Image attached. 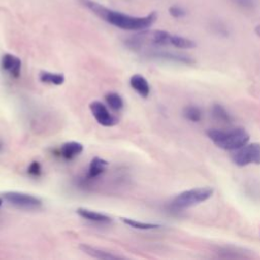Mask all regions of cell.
Masks as SVG:
<instances>
[{"instance_id": "8fae6325", "label": "cell", "mask_w": 260, "mask_h": 260, "mask_svg": "<svg viewBox=\"0 0 260 260\" xmlns=\"http://www.w3.org/2000/svg\"><path fill=\"white\" fill-rule=\"evenodd\" d=\"M130 86L142 98H147L149 95V83L147 79L140 74H134L130 77Z\"/></svg>"}, {"instance_id": "44dd1931", "label": "cell", "mask_w": 260, "mask_h": 260, "mask_svg": "<svg viewBox=\"0 0 260 260\" xmlns=\"http://www.w3.org/2000/svg\"><path fill=\"white\" fill-rule=\"evenodd\" d=\"M169 12H170V14L172 16H174L176 18H180V17H182V16H184L186 14V11L182 7L177 6V5H174V6L170 7L169 8Z\"/></svg>"}, {"instance_id": "cb8c5ba5", "label": "cell", "mask_w": 260, "mask_h": 260, "mask_svg": "<svg viewBox=\"0 0 260 260\" xmlns=\"http://www.w3.org/2000/svg\"><path fill=\"white\" fill-rule=\"evenodd\" d=\"M2 147H3V143H2V142H1V140H0V151H1Z\"/></svg>"}, {"instance_id": "52a82bcc", "label": "cell", "mask_w": 260, "mask_h": 260, "mask_svg": "<svg viewBox=\"0 0 260 260\" xmlns=\"http://www.w3.org/2000/svg\"><path fill=\"white\" fill-rule=\"evenodd\" d=\"M1 68L3 71L8 73L11 77L17 78L20 75L21 61L18 57L6 53L1 58Z\"/></svg>"}, {"instance_id": "d6986e66", "label": "cell", "mask_w": 260, "mask_h": 260, "mask_svg": "<svg viewBox=\"0 0 260 260\" xmlns=\"http://www.w3.org/2000/svg\"><path fill=\"white\" fill-rule=\"evenodd\" d=\"M184 117L191 122H199L202 117V113L198 107L195 106H187L183 111Z\"/></svg>"}, {"instance_id": "7402d4cb", "label": "cell", "mask_w": 260, "mask_h": 260, "mask_svg": "<svg viewBox=\"0 0 260 260\" xmlns=\"http://www.w3.org/2000/svg\"><path fill=\"white\" fill-rule=\"evenodd\" d=\"M232 1L243 8H252L255 5L254 0H232Z\"/></svg>"}, {"instance_id": "9c48e42d", "label": "cell", "mask_w": 260, "mask_h": 260, "mask_svg": "<svg viewBox=\"0 0 260 260\" xmlns=\"http://www.w3.org/2000/svg\"><path fill=\"white\" fill-rule=\"evenodd\" d=\"M79 249L87 254L88 256L95 258V259H102V260H117V259H121L122 257L119 255H115L109 251H106L104 249H100L96 247H92L89 245H85V244H81L79 246Z\"/></svg>"}, {"instance_id": "e0dca14e", "label": "cell", "mask_w": 260, "mask_h": 260, "mask_svg": "<svg viewBox=\"0 0 260 260\" xmlns=\"http://www.w3.org/2000/svg\"><path fill=\"white\" fill-rule=\"evenodd\" d=\"M121 220L133 228V229H136V230H142V231H147V230H154V229H157L159 228L160 225L157 224V223H152V222H144V221H139V220H136V219H133V218H129V217H121Z\"/></svg>"}, {"instance_id": "4fadbf2b", "label": "cell", "mask_w": 260, "mask_h": 260, "mask_svg": "<svg viewBox=\"0 0 260 260\" xmlns=\"http://www.w3.org/2000/svg\"><path fill=\"white\" fill-rule=\"evenodd\" d=\"M109 162L99 156H94L88 166V170H87V178L88 179H96L99 178L108 168Z\"/></svg>"}, {"instance_id": "3957f363", "label": "cell", "mask_w": 260, "mask_h": 260, "mask_svg": "<svg viewBox=\"0 0 260 260\" xmlns=\"http://www.w3.org/2000/svg\"><path fill=\"white\" fill-rule=\"evenodd\" d=\"M213 194L210 187H198L186 190L178 194L172 201V207L175 209H185L197 205L209 199Z\"/></svg>"}, {"instance_id": "9a60e30c", "label": "cell", "mask_w": 260, "mask_h": 260, "mask_svg": "<svg viewBox=\"0 0 260 260\" xmlns=\"http://www.w3.org/2000/svg\"><path fill=\"white\" fill-rule=\"evenodd\" d=\"M105 101L107 105L114 111H120L124 108L123 98L115 91H109L105 95Z\"/></svg>"}, {"instance_id": "ba28073f", "label": "cell", "mask_w": 260, "mask_h": 260, "mask_svg": "<svg viewBox=\"0 0 260 260\" xmlns=\"http://www.w3.org/2000/svg\"><path fill=\"white\" fill-rule=\"evenodd\" d=\"M83 151V145L77 141H67L58 149V154L67 160L78 156Z\"/></svg>"}, {"instance_id": "603a6c76", "label": "cell", "mask_w": 260, "mask_h": 260, "mask_svg": "<svg viewBox=\"0 0 260 260\" xmlns=\"http://www.w3.org/2000/svg\"><path fill=\"white\" fill-rule=\"evenodd\" d=\"M255 32L258 37H260V24H258L256 27H255Z\"/></svg>"}, {"instance_id": "d4e9b609", "label": "cell", "mask_w": 260, "mask_h": 260, "mask_svg": "<svg viewBox=\"0 0 260 260\" xmlns=\"http://www.w3.org/2000/svg\"><path fill=\"white\" fill-rule=\"evenodd\" d=\"M2 203H3V198H1V197H0V206L2 205Z\"/></svg>"}, {"instance_id": "ac0fdd59", "label": "cell", "mask_w": 260, "mask_h": 260, "mask_svg": "<svg viewBox=\"0 0 260 260\" xmlns=\"http://www.w3.org/2000/svg\"><path fill=\"white\" fill-rule=\"evenodd\" d=\"M171 46H174L179 49H192V48L196 47V44L188 38H184V37L177 36V35H172Z\"/></svg>"}, {"instance_id": "7a4b0ae2", "label": "cell", "mask_w": 260, "mask_h": 260, "mask_svg": "<svg viewBox=\"0 0 260 260\" xmlns=\"http://www.w3.org/2000/svg\"><path fill=\"white\" fill-rule=\"evenodd\" d=\"M208 138L219 148L224 150H236L248 143L250 135L242 128L233 130L208 129L206 131Z\"/></svg>"}, {"instance_id": "8992f818", "label": "cell", "mask_w": 260, "mask_h": 260, "mask_svg": "<svg viewBox=\"0 0 260 260\" xmlns=\"http://www.w3.org/2000/svg\"><path fill=\"white\" fill-rule=\"evenodd\" d=\"M89 110L95 121L105 127H112L118 123V119L110 113L107 106L100 101H93L89 104Z\"/></svg>"}, {"instance_id": "30bf717a", "label": "cell", "mask_w": 260, "mask_h": 260, "mask_svg": "<svg viewBox=\"0 0 260 260\" xmlns=\"http://www.w3.org/2000/svg\"><path fill=\"white\" fill-rule=\"evenodd\" d=\"M77 214L89 221L92 222H98V223H109L112 221V218L110 216H108L105 213L102 212H98L94 210H90L87 208H83V207H79L76 209Z\"/></svg>"}, {"instance_id": "ffe728a7", "label": "cell", "mask_w": 260, "mask_h": 260, "mask_svg": "<svg viewBox=\"0 0 260 260\" xmlns=\"http://www.w3.org/2000/svg\"><path fill=\"white\" fill-rule=\"evenodd\" d=\"M27 174L31 177H40L42 174V167L39 161H31L27 168Z\"/></svg>"}, {"instance_id": "7c38bea8", "label": "cell", "mask_w": 260, "mask_h": 260, "mask_svg": "<svg viewBox=\"0 0 260 260\" xmlns=\"http://www.w3.org/2000/svg\"><path fill=\"white\" fill-rule=\"evenodd\" d=\"M151 57L161 59V60H167V61H172V62H177V63H183V64H193L194 60L186 55L182 54H177V53H171V52H152L150 54Z\"/></svg>"}, {"instance_id": "277c9868", "label": "cell", "mask_w": 260, "mask_h": 260, "mask_svg": "<svg viewBox=\"0 0 260 260\" xmlns=\"http://www.w3.org/2000/svg\"><path fill=\"white\" fill-rule=\"evenodd\" d=\"M3 199L10 205L22 210H38L42 207V200L31 194L17 191H8L3 193Z\"/></svg>"}, {"instance_id": "5bb4252c", "label": "cell", "mask_w": 260, "mask_h": 260, "mask_svg": "<svg viewBox=\"0 0 260 260\" xmlns=\"http://www.w3.org/2000/svg\"><path fill=\"white\" fill-rule=\"evenodd\" d=\"M39 78L44 83H49L54 85H61L65 81V77L62 73H56V72H50V71L40 72Z\"/></svg>"}, {"instance_id": "2e32d148", "label": "cell", "mask_w": 260, "mask_h": 260, "mask_svg": "<svg viewBox=\"0 0 260 260\" xmlns=\"http://www.w3.org/2000/svg\"><path fill=\"white\" fill-rule=\"evenodd\" d=\"M211 115L212 117L221 123H232L233 118L229 114V112L219 104H214L211 108Z\"/></svg>"}, {"instance_id": "5b68a950", "label": "cell", "mask_w": 260, "mask_h": 260, "mask_svg": "<svg viewBox=\"0 0 260 260\" xmlns=\"http://www.w3.org/2000/svg\"><path fill=\"white\" fill-rule=\"evenodd\" d=\"M233 160L239 167H245L251 164L260 165V143L253 142L245 144L234 153Z\"/></svg>"}, {"instance_id": "6da1fadb", "label": "cell", "mask_w": 260, "mask_h": 260, "mask_svg": "<svg viewBox=\"0 0 260 260\" xmlns=\"http://www.w3.org/2000/svg\"><path fill=\"white\" fill-rule=\"evenodd\" d=\"M79 2L106 22L125 30H144L151 26L157 17L155 11L145 16H132L108 8L93 0H79Z\"/></svg>"}]
</instances>
